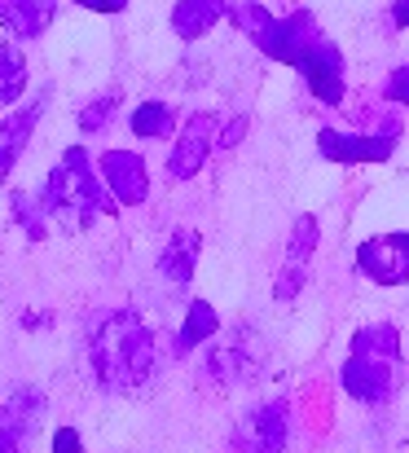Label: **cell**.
Here are the masks:
<instances>
[{"mask_svg": "<svg viewBox=\"0 0 409 453\" xmlns=\"http://www.w3.org/2000/svg\"><path fill=\"white\" fill-rule=\"evenodd\" d=\"M89 361H93V374H97V388L102 392L133 396L154 374V330L145 326L141 312L115 308V312H106L93 326V334H89Z\"/></svg>", "mask_w": 409, "mask_h": 453, "instance_id": "6da1fadb", "label": "cell"}, {"mask_svg": "<svg viewBox=\"0 0 409 453\" xmlns=\"http://www.w3.org/2000/svg\"><path fill=\"white\" fill-rule=\"evenodd\" d=\"M40 203H44V211H49L62 229H71V234H84V229H93L106 211H115V207H111V194L102 189V180H97V172H93V158H89L84 146H66V150H62L58 167L44 176Z\"/></svg>", "mask_w": 409, "mask_h": 453, "instance_id": "7a4b0ae2", "label": "cell"}, {"mask_svg": "<svg viewBox=\"0 0 409 453\" xmlns=\"http://www.w3.org/2000/svg\"><path fill=\"white\" fill-rule=\"evenodd\" d=\"M397 365H401V330L397 326H361L352 334V352L339 370V383L352 401L361 405H383L397 388Z\"/></svg>", "mask_w": 409, "mask_h": 453, "instance_id": "3957f363", "label": "cell"}, {"mask_svg": "<svg viewBox=\"0 0 409 453\" xmlns=\"http://www.w3.org/2000/svg\"><path fill=\"white\" fill-rule=\"evenodd\" d=\"M286 441H290V410H286V401L256 405L234 427V449L238 453H282Z\"/></svg>", "mask_w": 409, "mask_h": 453, "instance_id": "277c9868", "label": "cell"}, {"mask_svg": "<svg viewBox=\"0 0 409 453\" xmlns=\"http://www.w3.org/2000/svg\"><path fill=\"white\" fill-rule=\"evenodd\" d=\"M357 269L379 287H405L409 282V229L379 234L357 247Z\"/></svg>", "mask_w": 409, "mask_h": 453, "instance_id": "5b68a950", "label": "cell"}, {"mask_svg": "<svg viewBox=\"0 0 409 453\" xmlns=\"http://www.w3.org/2000/svg\"><path fill=\"white\" fill-rule=\"evenodd\" d=\"M216 124H220V119H216L212 111H198V115H189V119L181 124L176 146L167 154V176H172V180H189V176L203 172V163H207V154H212V142L220 137Z\"/></svg>", "mask_w": 409, "mask_h": 453, "instance_id": "8992f818", "label": "cell"}, {"mask_svg": "<svg viewBox=\"0 0 409 453\" xmlns=\"http://www.w3.org/2000/svg\"><path fill=\"white\" fill-rule=\"evenodd\" d=\"M317 150L330 163H388L397 150V133H339V128H321L317 133Z\"/></svg>", "mask_w": 409, "mask_h": 453, "instance_id": "52a82bcc", "label": "cell"}, {"mask_svg": "<svg viewBox=\"0 0 409 453\" xmlns=\"http://www.w3.org/2000/svg\"><path fill=\"white\" fill-rule=\"evenodd\" d=\"M295 71L304 75V84H308V93H313L317 102H326V106H339V102H343V53H339L326 35L299 58Z\"/></svg>", "mask_w": 409, "mask_h": 453, "instance_id": "ba28073f", "label": "cell"}, {"mask_svg": "<svg viewBox=\"0 0 409 453\" xmlns=\"http://www.w3.org/2000/svg\"><path fill=\"white\" fill-rule=\"evenodd\" d=\"M321 40V27L308 9H295L286 18H277L269 31V40L260 44V53H269L273 62H286V66H299V58Z\"/></svg>", "mask_w": 409, "mask_h": 453, "instance_id": "9c48e42d", "label": "cell"}, {"mask_svg": "<svg viewBox=\"0 0 409 453\" xmlns=\"http://www.w3.org/2000/svg\"><path fill=\"white\" fill-rule=\"evenodd\" d=\"M317 238H321L317 216H299L295 229H290V242H286V269H282V278H277V287H273V296L282 303H290L299 296V287H304V278H308V260H313Z\"/></svg>", "mask_w": 409, "mask_h": 453, "instance_id": "30bf717a", "label": "cell"}, {"mask_svg": "<svg viewBox=\"0 0 409 453\" xmlns=\"http://www.w3.org/2000/svg\"><path fill=\"white\" fill-rule=\"evenodd\" d=\"M102 180L106 189L124 203V207H136L150 198V172H145V158L133 150H106L102 154Z\"/></svg>", "mask_w": 409, "mask_h": 453, "instance_id": "8fae6325", "label": "cell"}, {"mask_svg": "<svg viewBox=\"0 0 409 453\" xmlns=\"http://www.w3.org/2000/svg\"><path fill=\"white\" fill-rule=\"evenodd\" d=\"M40 115H44V93H40L35 102H27L22 111H13V115L0 119V185H4V176L13 172V163L22 158V150H27V142H31Z\"/></svg>", "mask_w": 409, "mask_h": 453, "instance_id": "7c38bea8", "label": "cell"}, {"mask_svg": "<svg viewBox=\"0 0 409 453\" xmlns=\"http://www.w3.org/2000/svg\"><path fill=\"white\" fill-rule=\"evenodd\" d=\"M58 13V0H0V27L13 40H35L49 31Z\"/></svg>", "mask_w": 409, "mask_h": 453, "instance_id": "4fadbf2b", "label": "cell"}, {"mask_svg": "<svg viewBox=\"0 0 409 453\" xmlns=\"http://www.w3.org/2000/svg\"><path fill=\"white\" fill-rule=\"evenodd\" d=\"M229 0H176L172 9V31L181 40H203L220 18H229Z\"/></svg>", "mask_w": 409, "mask_h": 453, "instance_id": "5bb4252c", "label": "cell"}, {"mask_svg": "<svg viewBox=\"0 0 409 453\" xmlns=\"http://www.w3.org/2000/svg\"><path fill=\"white\" fill-rule=\"evenodd\" d=\"M198 251H203V234H198V229H176V234L167 238L163 256H158V273H163L167 282H181V287H185V282L194 278Z\"/></svg>", "mask_w": 409, "mask_h": 453, "instance_id": "9a60e30c", "label": "cell"}, {"mask_svg": "<svg viewBox=\"0 0 409 453\" xmlns=\"http://www.w3.org/2000/svg\"><path fill=\"white\" fill-rule=\"evenodd\" d=\"M212 334H220V317H216V308L207 300H189V312H185V321H181V334L172 339V348H176V357H189L198 343H207Z\"/></svg>", "mask_w": 409, "mask_h": 453, "instance_id": "2e32d148", "label": "cell"}, {"mask_svg": "<svg viewBox=\"0 0 409 453\" xmlns=\"http://www.w3.org/2000/svg\"><path fill=\"white\" fill-rule=\"evenodd\" d=\"M40 418H44V396H40L35 388H13L9 401H4V423L27 441V436L40 427Z\"/></svg>", "mask_w": 409, "mask_h": 453, "instance_id": "e0dca14e", "label": "cell"}, {"mask_svg": "<svg viewBox=\"0 0 409 453\" xmlns=\"http://www.w3.org/2000/svg\"><path fill=\"white\" fill-rule=\"evenodd\" d=\"M133 137L141 142H154V137H172V128H176V111L167 106V102H145V106H136L133 111Z\"/></svg>", "mask_w": 409, "mask_h": 453, "instance_id": "ac0fdd59", "label": "cell"}, {"mask_svg": "<svg viewBox=\"0 0 409 453\" xmlns=\"http://www.w3.org/2000/svg\"><path fill=\"white\" fill-rule=\"evenodd\" d=\"M27 88V58L18 53V44L0 40V106L18 102Z\"/></svg>", "mask_w": 409, "mask_h": 453, "instance_id": "d6986e66", "label": "cell"}, {"mask_svg": "<svg viewBox=\"0 0 409 453\" xmlns=\"http://www.w3.org/2000/svg\"><path fill=\"white\" fill-rule=\"evenodd\" d=\"M229 18H234V22H238V31H243V35H251L256 44H265V40H269L273 22H277L269 9H265V4H256V0L234 4V9H229Z\"/></svg>", "mask_w": 409, "mask_h": 453, "instance_id": "ffe728a7", "label": "cell"}, {"mask_svg": "<svg viewBox=\"0 0 409 453\" xmlns=\"http://www.w3.org/2000/svg\"><path fill=\"white\" fill-rule=\"evenodd\" d=\"M9 207H13V220L27 229V238H44V203L40 198H31L27 189H13Z\"/></svg>", "mask_w": 409, "mask_h": 453, "instance_id": "44dd1931", "label": "cell"}, {"mask_svg": "<svg viewBox=\"0 0 409 453\" xmlns=\"http://www.w3.org/2000/svg\"><path fill=\"white\" fill-rule=\"evenodd\" d=\"M120 97H124L120 88H106L97 102H89V106L80 111V128H84V133H102V128L115 119V111H120Z\"/></svg>", "mask_w": 409, "mask_h": 453, "instance_id": "7402d4cb", "label": "cell"}, {"mask_svg": "<svg viewBox=\"0 0 409 453\" xmlns=\"http://www.w3.org/2000/svg\"><path fill=\"white\" fill-rule=\"evenodd\" d=\"M247 128H251V119H247V115H234V119H229V124L220 128L216 146H220V150H234V146H238V142L247 137Z\"/></svg>", "mask_w": 409, "mask_h": 453, "instance_id": "603a6c76", "label": "cell"}, {"mask_svg": "<svg viewBox=\"0 0 409 453\" xmlns=\"http://www.w3.org/2000/svg\"><path fill=\"white\" fill-rule=\"evenodd\" d=\"M383 93H388V102H401V106H409V66H397V71L388 75Z\"/></svg>", "mask_w": 409, "mask_h": 453, "instance_id": "cb8c5ba5", "label": "cell"}, {"mask_svg": "<svg viewBox=\"0 0 409 453\" xmlns=\"http://www.w3.org/2000/svg\"><path fill=\"white\" fill-rule=\"evenodd\" d=\"M53 453H84L80 432H75V427H58V432H53Z\"/></svg>", "mask_w": 409, "mask_h": 453, "instance_id": "d4e9b609", "label": "cell"}, {"mask_svg": "<svg viewBox=\"0 0 409 453\" xmlns=\"http://www.w3.org/2000/svg\"><path fill=\"white\" fill-rule=\"evenodd\" d=\"M80 9H93V13H124L128 0H75Z\"/></svg>", "mask_w": 409, "mask_h": 453, "instance_id": "484cf974", "label": "cell"}, {"mask_svg": "<svg viewBox=\"0 0 409 453\" xmlns=\"http://www.w3.org/2000/svg\"><path fill=\"white\" fill-rule=\"evenodd\" d=\"M0 453H22V436L9 423H0Z\"/></svg>", "mask_w": 409, "mask_h": 453, "instance_id": "4316f807", "label": "cell"}, {"mask_svg": "<svg viewBox=\"0 0 409 453\" xmlns=\"http://www.w3.org/2000/svg\"><path fill=\"white\" fill-rule=\"evenodd\" d=\"M0 423H4V405H0Z\"/></svg>", "mask_w": 409, "mask_h": 453, "instance_id": "83f0119b", "label": "cell"}]
</instances>
